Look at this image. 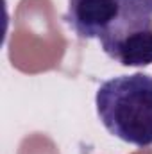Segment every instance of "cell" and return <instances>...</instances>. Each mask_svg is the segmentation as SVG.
<instances>
[{
	"instance_id": "cell-1",
	"label": "cell",
	"mask_w": 152,
	"mask_h": 154,
	"mask_svg": "<svg viewBox=\"0 0 152 154\" xmlns=\"http://www.w3.org/2000/svg\"><path fill=\"white\" fill-rule=\"evenodd\" d=\"M100 124L114 138L136 145H152V75L131 74L104 81L95 95Z\"/></svg>"
},
{
	"instance_id": "cell-2",
	"label": "cell",
	"mask_w": 152,
	"mask_h": 154,
	"mask_svg": "<svg viewBox=\"0 0 152 154\" xmlns=\"http://www.w3.org/2000/svg\"><path fill=\"white\" fill-rule=\"evenodd\" d=\"M108 57L127 68L152 65V16L129 7L123 9L113 25L99 38Z\"/></svg>"
},
{
	"instance_id": "cell-3",
	"label": "cell",
	"mask_w": 152,
	"mask_h": 154,
	"mask_svg": "<svg viewBox=\"0 0 152 154\" xmlns=\"http://www.w3.org/2000/svg\"><path fill=\"white\" fill-rule=\"evenodd\" d=\"M123 0H66L65 23L81 39H99L120 16Z\"/></svg>"
},
{
	"instance_id": "cell-4",
	"label": "cell",
	"mask_w": 152,
	"mask_h": 154,
	"mask_svg": "<svg viewBox=\"0 0 152 154\" xmlns=\"http://www.w3.org/2000/svg\"><path fill=\"white\" fill-rule=\"evenodd\" d=\"M123 2L129 7H132L136 11H141V13L152 16V0H123Z\"/></svg>"
}]
</instances>
